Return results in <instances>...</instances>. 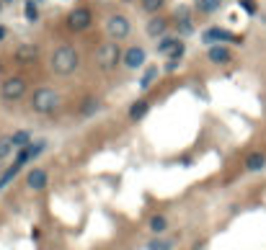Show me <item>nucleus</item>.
Returning a JSON list of instances; mask_svg holds the SVG:
<instances>
[{"label":"nucleus","mask_w":266,"mask_h":250,"mask_svg":"<svg viewBox=\"0 0 266 250\" xmlns=\"http://www.w3.org/2000/svg\"><path fill=\"white\" fill-rule=\"evenodd\" d=\"M155 78H158V67H155V65H147V70H145L142 78H140V88L147 90V88L155 83Z\"/></svg>","instance_id":"obj_19"},{"label":"nucleus","mask_w":266,"mask_h":250,"mask_svg":"<svg viewBox=\"0 0 266 250\" xmlns=\"http://www.w3.org/2000/svg\"><path fill=\"white\" fill-rule=\"evenodd\" d=\"M179 41H181V39H176V36H161V41H158V52H161V54H168Z\"/></svg>","instance_id":"obj_22"},{"label":"nucleus","mask_w":266,"mask_h":250,"mask_svg":"<svg viewBox=\"0 0 266 250\" xmlns=\"http://www.w3.org/2000/svg\"><path fill=\"white\" fill-rule=\"evenodd\" d=\"M49 65H52V73L55 75H73L75 70H78V65H80V59H78V52L70 47V44H62V47H57L55 52H52V59H49Z\"/></svg>","instance_id":"obj_1"},{"label":"nucleus","mask_w":266,"mask_h":250,"mask_svg":"<svg viewBox=\"0 0 266 250\" xmlns=\"http://www.w3.org/2000/svg\"><path fill=\"white\" fill-rule=\"evenodd\" d=\"M161 6H163V0H142V8H145L147 13H155V11H161Z\"/></svg>","instance_id":"obj_26"},{"label":"nucleus","mask_w":266,"mask_h":250,"mask_svg":"<svg viewBox=\"0 0 266 250\" xmlns=\"http://www.w3.org/2000/svg\"><path fill=\"white\" fill-rule=\"evenodd\" d=\"M11 137H13L16 150H21V147H26V145L31 142V132H29V129H18L16 134H11Z\"/></svg>","instance_id":"obj_20"},{"label":"nucleus","mask_w":266,"mask_h":250,"mask_svg":"<svg viewBox=\"0 0 266 250\" xmlns=\"http://www.w3.org/2000/svg\"><path fill=\"white\" fill-rule=\"evenodd\" d=\"M122 59L127 65V70H140V67L145 65V59H147V54H145L142 47H127V52L122 54Z\"/></svg>","instance_id":"obj_7"},{"label":"nucleus","mask_w":266,"mask_h":250,"mask_svg":"<svg viewBox=\"0 0 266 250\" xmlns=\"http://www.w3.org/2000/svg\"><path fill=\"white\" fill-rule=\"evenodd\" d=\"M103 29H106V34L112 36L114 41H119V39H127L132 34V21L127 16H122V13H114V16L106 18Z\"/></svg>","instance_id":"obj_4"},{"label":"nucleus","mask_w":266,"mask_h":250,"mask_svg":"<svg viewBox=\"0 0 266 250\" xmlns=\"http://www.w3.org/2000/svg\"><path fill=\"white\" fill-rule=\"evenodd\" d=\"M223 3L225 0H196V8H199V13H217L220 8H223Z\"/></svg>","instance_id":"obj_17"},{"label":"nucleus","mask_w":266,"mask_h":250,"mask_svg":"<svg viewBox=\"0 0 266 250\" xmlns=\"http://www.w3.org/2000/svg\"><path fill=\"white\" fill-rule=\"evenodd\" d=\"M47 180H49L47 170H44V168H34V170H29V175H26V186H29L31 191H41L44 186H47Z\"/></svg>","instance_id":"obj_9"},{"label":"nucleus","mask_w":266,"mask_h":250,"mask_svg":"<svg viewBox=\"0 0 266 250\" xmlns=\"http://www.w3.org/2000/svg\"><path fill=\"white\" fill-rule=\"evenodd\" d=\"M11 152H16V145H13V137H3L0 140V163L11 157Z\"/></svg>","instance_id":"obj_21"},{"label":"nucleus","mask_w":266,"mask_h":250,"mask_svg":"<svg viewBox=\"0 0 266 250\" xmlns=\"http://www.w3.org/2000/svg\"><path fill=\"white\" fill-rule=\"evenodd\" d=\"M44 150H47V140H36V142L31 140V142L26 145V152L31 155V160H34V157H36V155H41Z\"/></svg>","instance_id":"obj_23"},{"label":"nucleus","mask_w":266,"mask_h":250,"mask_svg":"<svg viewBox=\"0 0 266 250\" xmlns=\"http://www.w3.org/2000/svg\"><path fill=\"white\" fill-rule=\"evenodd\" d=\"M207 57H209V62H215V65H228V62H230V49L225 47V44H209Z\"/></svg>","instance_id":"obj_11"},{"label":"nucleus","mask_w":266,"mask_h":250,"mask_svg":"<svg viewBox=\"0 0 266 250\" xmlns=\"http://www.w3.org/2000/svg\"><path fill=\"white\" fill-rule=\"evenodd\" d=\"M202 41H204V44H228V41H238V36H233V34L225 31V29L212 26V29H207V31L202 34Z\"/></svg>","instance_id":"obj_8"},{"label":"nucleus","mask_w":266,"mask_h":250,"mask_svg":"<svg viewBox=\"0 0 266 250\" xmlns=\"http://www.w3.org/2000/svg\"><path fill=\"white\" fill-rule=\"evenodd\" d=\"M0 11H3V0H0Z\"/></svg>","instance_id":"obj_32"},{"label":"nucleus","mask_w":266,"mask_h":250,"mask_svg":"<svg viewBox=\"0 0 266 250\" xmlns=\"http://www.w3.org/2000/svg\"><path fill=\"white\" fill-rule=\"evenodd\" d=\"M91 21H93V16H91V11L88 8H73L70 13H68V29L70 31H85L88 26H91Z\"/></svg>","instance_id":"obj_6"},{"label":"nucleus","mask_w":266,"mask_h":250,"mask_svg":"<svg viewBox=\"0 0 266 250\" xmlns=\"http://www.w3.org/2000/svg\"><path fill=\"white\" fill-rule=\"evenodd\" d=\"M36 0H29V3H26V18L29 21H36Z\"/></svg>","instance_id":"obj_28"},{"label":"nucleus","mask_w":266,"mask_h":250,"mask_svg":"<svg viewBox=\"0 0 266 250\" xmlns=\"http://www.w3.org/2000/svg\"><path fill=\"white\" fill-rule=\"evenodd\" d=\"M240 8H243V11H246V13H251V16H253V13L258 11V6H256V0H240Z\"/></svg>","instance_id":"obj_27"},{"label":"nucleus","mask_w":266,"mask_h":250,"mask_svg":"<svg viewBox=\"0 0 266 250\" xmlns=\"http://www.w3.org/2000/svg\"><path fill=\"white\" fill-rule=\"evenodd\" d=\"M13 3V0H3V6H11Z\"/></svg>","instance_id":"obj_31"},{"label":"nucleus","mask_w":266,"mask_h":250,"mask_svg":"<svg viewBox=\"0 0 266 250\" xmlns=\"http://www.w3.org/2000/svg\"><path fill=\"white\" fill-rule=\"evenodd\" d=\"M176 29H179L184 36L186 34H194V26H191V18H181V21H176Z\"/></svg>","instance_id":"obj_25"},{"label":"nucleus","mask_w":266,"mask_h":250,"mask_svg":"<svg viewBox=\"0 0 266 250\" xmlns=\"http://www.w3.org/2000/svg\"><path fill=\"white\" fill-rule=\"evenodd\" d=\"M173 242L171 240H150L147 242V250H171Z\"/></svg>","instance_id":"obj_24"},{"label":"nucleus","mask_w":266,"mask_h":250,"mask_svg":"<svg viewBox=\"0 0 266 250\" xmlns=\"http://www.w3.org/2000/svg\"><path fill=\"white\" fill-rule=\"evenodd\" d=\"M60 93L57 90H52V88H36L34 90V96H31V108L36 111V113H55L57 108H60Z\"/></svg>","instance_id":"obj_2"},{"label":"nucleus","mask_w":266,"mask_h":250,"mask_svg":"<svg viewBox=\"0 0 266 250\" xmlns=\"http://www.w3.org/2000/svg\"><path fill=\"white\" fill-rule=\"evenodd\" d=\"M6 36H8V29H6V26H0V41H3Z\"/></svg>","instance_id":"obj_30"},{"label":"nucleus","mask_w":266,"mask_h":250,"mask_svg":"<svg viewBox=\"0 0 266 250\" xmlns=\"http://www.w3.org/2000/svg\"><path fill=\"white\" fill-rule=\"evenodd\" d=\"M147 230H150L152 235H163V232L168 230V219H166L163 214H155V217H150V222H147Z\"/></svg>","instance_id":"obj_15"},{"label":"nucleus","mask_w":266,"mask_h":250,"mask_svg":"<svg viewBox=\"0 0 266 250\" xmlns=\"http://www.w3.org/2000/svg\"><path fill=\"white\" fill-rule=\"evenodd\" d=\"M263 168H266V155H263V152H251V155L246 157V170L261 173Z\"/></svg>","instance_id":"obj_13"},{"label":"nucleus","mask_w":266,"mask_h":250,"mask_svg":"<svg viewBox=\"0 0 266 250\" xmlns=\"http://www.w3.org/2000/svg\"><path fill=\"white\" fill-rule=\"evenodd\" d=\"M101 111V101L98 98H85L83 103H80V116H93V113H98Z\"/></svg>","instance_id":"obj_16"},{"label":"nucleus","mask_w":266,"mask_h":250,"mask_svg":"<svg viewBox=\"0 0 266 250\" xmlns=\"http://www.w3.org/2000/svg\"><path fill=\"white\" fill-rule=\"evenodd\" d=\"M18 170H21V165H18V163H13V165H8L3 173H0V191H3V189L11 183V180L18 175Z\"/></svg>","instance_id":"obj_18"},{"label":"nucleus","mask_w":266,"mask_h":250,"mask_svg":"<svg viewBox=\"0 0 266 250\" xmlns=\"http://www.w3.org/2000/svg\"><path fill=\"white\" fill-rule=\"evenodd\" d=\"M166 29H168V21L161 18V16H155L152 21H147V26H145L147 36H155V39H161V36L166 34Z\"/></svg>","instance_id":"obj_12"},{"label":"nucleus","mask_w":266,"mask_h":250,"mask_svg":"<svg viewBox=\"0 0 266 250\" xmlns=\"http://www.w3.org/2000/svg\"><path fill=\"white\" fill-rule=\"evenodd\" d=\"M181 67V59H166V73H176Z\"/></svg>","instance_id":"obj_29"},{"label":"nucleus","mask_w":266,"mask_h":250,"mask_svg":"<svg viewBox=\"0 0 266 250\" xmlns=\"http://www.w3.org/2000/svg\"><path fill=\"white\" fill-rule=\"evenodd\" d=\"M119 59H122V52H119V47L114 44V39L112 41H103L101 47L96 49V65L101 67V70H114V67L119 65Z\"/></svg>","instance_id":"obj_3"},{"label":"nucleus","mask_w":266,"mask_h":250,"mask_svg":"<svg viewBox=\"0 0 266 250\" xmlns=\"http://www.w3.org/2000/svg\"><path fill=\"white\" fill-rule=\"evenodd\" d=\"M24 93H26V80L24 78H8L0 85V96L6 101H18V98H24Z\"/></svg>","instance_id":"obj_5"},{"label":"nucleus","mask_w":266,"mask_h":250,"mask_svg":"<svg viewBox=\"0 0 266 250\" xmlns=\"http://www.w3.org/2000/svg\"><path fill=\"white\" fill-rule=\"evenodd\" d=\"M147 111H150V103H147L145 98H140V101L132 103V108H129V119H132V121H140V119L147 116Z\"/></svg>","instance_id":"obj_14"},{"label":"nucleus","mask_w":266,"mask_h":250,"mask_svg":"<svg viewBox=\"0 0 266 250\" xmlns=\"http://www.w3.org/2000/svg\"><path fill=\"white\" fill-rule=\"evenodd\" d=\"M36 54H39V49H36V44H31V41H24V44H18V47H16V59H18L21 65L34 62Z\"/></svg>","instance_id":"obj_10"}]
</instances>
